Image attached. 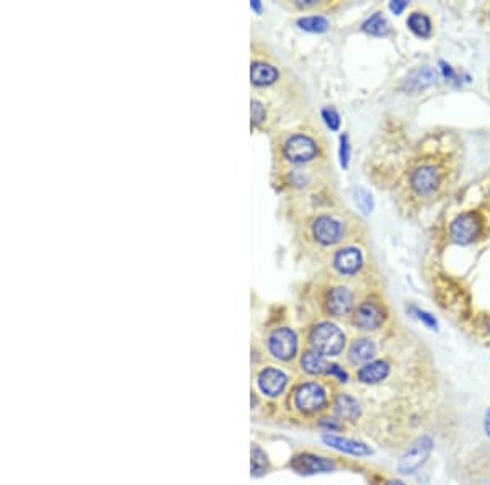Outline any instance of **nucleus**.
Here are the masks:
<instances>
[{
    "label": "nucleus",
    "mask_w": 490,
    "mask_h": 485,
    "mask_svg": "<svg viewBox=\"0 0 490 485\" xmlns=\"http://www.w3.org/2000/svg\"><path fill=\"white\" fill-rule=\"evenodd\" d=\"M311 343L317 353L326 356H337L345 346V335L340 328L330 322H322L312 328Z\"/></svg>",
    "instance_id": "obj_1"
},
{
    "label": "nucleus",
    "mask_w": 490,
    "mask_h": 485,
    "mask_svg": "<svg viewBox=\"0 0 490 485\" xmlns=\"http://www.w3.org/2000/svg\"><path fill=\"white\" fill-rule=\"evenodd\" d=\"M327 404L326 389L317 382L302 384L294 394V405L302 414H316Z\"/></svg>",
    "instance_id": "obj_2"
},
{
    "label": "nucleus",
    "mask_w": 490,
    "mask_h": 485,
    "mask_svg": "<svg viewBox=\"0 0 490 485\" xmlns=\"http://www.w3.org/2000/svg\"><path fill=\"white\" fill-rule=\"evenodd\" d=\"M431 449H433V440L430 436H421L416 440L399 461V472L414 474L415 470H419L428 459Z\"/></svg>",
    "instance_id": "obj_3"
},
{
    "label": "nucleus",
    "mask_w": 490,
    "mask_h": 485,
    "mask_svg": "<svg viewBox=\"0 0 490 485\" xmlns=\"http://www.w3.org/2000/svg\"><path fill=\"white\" fill-rule=\"evenodd\" d=\"M270 351L278 360L288 361L296 355L298 338L291 328H278L268 338Z\"/></svg>",
    "instance_id": "obj_4"
},
{
    "label": "nucleus",
    "mask_w": 490,
    "mask_h": 485,
    "mask_svg": "<svg viewBox=\"0 0 490 485\" xmlns=\"http://www.w3.org/2000/svg\"><path fill=\"white\" fill-rule=\"evenodd\" d=\"M480 232V219L474 213H464L458 216L451 224V239L456 244L465 245L477 239Z\"/></svg>",
    "instance_id": "obj_5"
},
{
    "label": "nucleus",
    "mask_w": 490,
    "mask_h": 485,
    "mask_svg": "<svg viewBox=\"0 0 490 485\" xmlns=\"http://www.w3.org/2000/svg\"><path fill=\"white\" fill-rule=\"evenodd\" d=\"M289 468H291L294 472L301 475H314V474L330 472V470L335 469V464H333L330 459L321 458V456L304 453V454L294 456L291 463H289Z\"/></svg>",
    "instance_id": "obj_6"
},
{
    "label": "nucleus",
    "mask_w": 490,
    "mask_h": 485,
    "mask_svg": "<svg viewBox=\"0 0 490 485\" xmlns=\"http://www.w3.org/2000/svg\"><path fill=\"white\" fill-rule=\"evenodd\" d=\"M316 142L311 137L298 134L289 137L284 144V155L291 162H307L316 155Z\"/></svg>",
    "instance_id": "obj_7"
},
{
    "label": "nucleus",
    "mask_w": 490,
    "mask_h": 485,
    "mask_svg": "<svg viewBox=\"0 0 490 485\" xmlns=\"http://www.w3.org/2000/svg\"><path fill=\"white\" fill-rule=\"evenodd\" d=\"M353 322L361 330H377L384 323V311L374 302H363L356 309Z\"/></svg>",
    "instance_id": "obj_8"
},
{
    "label": "nucleus",
    "mask_w": 490,
    "mask_h": 485,
    "mask_svg": "<svg viewBox=\"0 0 490 485\" xmlns=\"http://www.w3.org/2000/svg\"><path fill=\"white\" fill-rule=\"evenodd\" d=\"M314 237L323 245H332L340 240L342 237V225L335 219L328 218V216H321L312 227Z\"/></svg>",
    "instance_id": "obj_9"
},
{
    "label": "nucleus",
    "mask_w": 490,
    "mask_h": 485,
    "mask_svg": "<svg viewBox=\"0 0 490 485\" xmlns=\"http://www.w3.org/2000/svg\"><path fill=\"white\" fill-rule=\"evenodd\" d=\"M288 384V377L284 372L273 370V367H267L260 372L258 376V386L262 389L263 394L270 397H276L284 391V387Z\"/></svg>",
    "instance_id": "obj_10"
},
{
    "label": "nucleus",
    "mask_w": 490,
    "mask_h": 485,
    "mask_svg": "<svg viewBox=\"0 0 490 485\" xmlns=\"http://www.w3.org/2000/svg\"><path fill=\"white\" fill-rule=\"evenodd\" d=\"M322 441L327 446H330V448L342 451V453L346 454H353V456H368L371 454L370 446H366L365 443H361V441L356 440H350V438H343V436H337V435H323Z\"/></svg>",
    "instance_id": "obj_11"
},
{
    "label": "nucleus",
    "mask_w": 490,
    "mask_h": 485,
    "mask_svg": "<svg viewBox=\"0 0 490 485\" xmlns=\"http://www.w3.org/2000/svg\"><path fill=\"white\" fill-rule=\"evenodd\" d=\"M440 176L438 171H436L433 167L425 165L416 169L410 176V183L412 188H414L419 195H428L436 188L438 185Z\"/></svg>",
    "instance_id": "obj_12"
},
{
    "label": "nucleus",
    "mask_w": 490,
    "mask_h": 485,
    "mask_svg": "<svg viewBox=\"0 0 490 485\" xmlns=\"http://www.w3.org/2000/svg\"><path fill=\"white\" fill-rule=\"evenodd\" d=\"M353 304V296L346 288H333L327 299V311L335 317L348 314Z\"/></svg>",
    "instance_id": "obj_13"
},
{
    "label": "nucleus",
    "mask_w": 490,
    "mask_h": 485,
    "mask_svg": "<svg viewBox=\"0 0 490 485\" xmlns=\"http://www.w3.org/2000/svg\"><path fill=\"white\" fill-rule=\"evenodd\" d=\"M391 367L386 361H372L368 363L358 371V379L365 384H377V382L384 381L389 376Z\"/></svg>",
    "instance_id": "obj_14"
},
{
    "label": "nucleus",
    "mask_w": 490,
    "mask_h": 485,
    "mask_svg": "<svg viewBox=\"0 0 490 485\" xmlns=\"http://www.w3.org/2000/svg\"><path fill=\"white\" fill-rule=\"evenodd\" d=\"M335 267L340 273L351 274L361 267V253L358 248L348 247L335 255Z\"/></svg>",
    "instance_id": "obj_15"
},
{
    "label": "nucleus",
    "mask_w": 490,
    "mask_h": 485,
    "mask_svg": "<svg viewBox=\"0 0 490 485\" xmlns=\"http://www.w3.org/2000/svg\"><path fill=\"white\" fill-rule=\"evenodd\" d=\"M333 407H335L337 415L340 416V419H343V420L355 421L358 416H360V414H361L360 404H358L356 399H353L351 395H346V394L337 395L335 404H333Z\"/></svg>",
    "instance_id": "obj_16"
},
{
    "label": "nucleus",
    "mask_w": 490,
    "mask_h": 485,
    "mask_svg": "<svg viewBox=\"0 0 490 485\" xmlns=\"http://www.w3.org/2000/svg\"><path fill=\"white\" fill-rule=\"evenodd\" d=\"M376 355V346L371 340H366V338H361V340H356L350 348V361L353 365H363V363H368L371 358H374Z\"/></svg>",
    "instance_id": "obj_17"
},
{
    "label": "nucleus",
    "mask_w": 490,
    "mask_h": 485,
    "mask_svg": "<svg viewBox=\"0 0 490 485\" xmlns=\"http://www.w3.org/2000/svg\"><path fill=\"white\" fill-rule=\"evenodd\" d=\"M250 76H252V82L255 85H270L278 78V72L270 64L255 62L252 71H250Z\"/></svg>",
    "instance_id": "obj_18"
},
{
    "label": "nucleus",
    "mask_w": 490,
    "mask_h": 485,
    "mask_svg": "<svg viewBox=\"0 0 490 485\" xmlns=\"http://www.w3.org/2000/svg\"><path fill=\"white\" fill-rule=\"evenodd\" d=\"M435 80H436V73L431 71V69L425 67V69H420V71H415L409 78H407L405 88L407 90L416 92L420 90V88L428 87L430 83H433Z\"/></svg>",
    "instance_id": "obj_19"
},
{
    "label": "nucleus",
    "mask_w": 490,
    "mask_h": 485,
    "mask_svg": "<svg viewBox=\"0 0 490 485\" xmlns=\"http://www.w3.org/2000/svg\"><path fill=\"white\" fill-rule=\"evenodd\" d=\"M302 370L309 372V374H322V372H327L328 365L323 360V355L317 351H307L304 353L302 360H301Z\"/></svg>",
    "instance_id": "obj_20"
},
{
    "label": "nucleus",
    "mask_w": 490,
    "mask_h": 485,
    "mask_svg": "<svg viewBox=\"0 0 490 485\" xmlns=\"http://www.w3.org/2000/svg\"><path fill=\"white\" fill-rule=\"evenodd\" d=\"M407 24H409V28L414 31L416 36L420 38H426L431 31V23L430 18L425 17V15L421 13H412L409 20H407Z\"/></svg>",
    "instance_id": "obj_21"
},
{
    "label": "nucleus",
    "mask_w": 490,
    "mask_h": 485,
    "mask_svg": "<svg viewBox=\"0 0 490 485\" xmlns=\"http://www.w3.org/2000/svg\"><path fill=\"white\" fill-rule=\"evenodd\" d=\"M387 28H389V24H387L386 18L382 17L381 13H374L370 20H366L365 24H363V29H365L366 33L374 34V36H382V34H386Z\"/></svg>",
    "instance_id": "obj_22"
},
{
    "label": "nucleus",
    "mask_w": 490,
    "mask_h": 485,
    "mask_svg": "<svg viewBox=\"0 0 490 485\" xmlns=\"http://www.w3.org/2000/svg\"><path fill=\"white\" fill-rule=\"evenodd\" d=\"M267 469H268L267 456H265L263 451L260 449L257 444H253V448H252V474L255 475V477H258V475L267 472Z\"/></svg>",
    "instance_id": "obj_23"
},
{
    "label": "nucleus",
    "mask_w": 490,
    "mask_h": 485,
    "mask_svg": "<svg viewBox=\"0 0 490 485\" xmlns=\"http://www.w3.org/2000/svg\"><path fill=\"white\" fill-rule=\"evenodd\" d=\"M299 27H301L302 29H306V31H311V33H323L326 29L328 28V23H327V20L326 18H322V17H306V18H301L298 22Z\"/></svg>",
    "instance_id": "obj_24"
},
{
    "label": "nucleus",
    "mask_w": 490,
    "mask_h": 485,
    "mask_svg": "<svg viewBox=\"0 0 490 485\" xmlns=\"http://www.w3.org/2000/svg\"><path fill=\"white\" fill-rule=\"evenodd\" d=\"M355 203L358 204V208H360L365 214L371 213L372 199H371V195L368 193L366 190H363V188L355 190Z\"/></svg>",
    "instance_id": "obj_25"
},
{
    "label": "nucleus",
    "mask_w": 490,
    "mask_h": 485,
    "mask_svg": "<svg viewBox=\"0 0 490 485\" xmlns=\"http://www.w3.org/2000/svg\"><path fill=\"white\" fill-rule=\"evenodd\" d=\"M322 116H323V120H326L327 126L330 127V129H333V131L338 129V126H340V116L337 115V111L328 110V108H327V110L322 111Z\"/></svg>",
    "instance_id": "obj_26"
},
{
    "label": "nucleus",
    "mask_w": 490,
    "mask_h": 485,
    "mask_svg": "<svg viewBox=\"0 0 490 485\" xmlns=\"http://www.w3.org/2000/svg\"><path fill=\"white\" fill-rule=\"evenodd\" d=\"M340 162L342 167H348V160H350V146H348V137L342 136L340 137Z\"/></svg>",
    "instance_id": "obj_27"
},
{
    "label": "nucleus",
    "mask_w": 490,
    "mask_h": 485,
    "mask_svg": "<svg viewBox=\"0 0 490 485\" xmlns=\"http://www.w3.org/2000/svg\"><path fill=\"white\" fill-rule=\"evenodd\" d=\"M265 120V110L263 106L260 105L258 101H252V121L253 125H258V122H262Z\"/></svg>",
    "instance_id": "obj_28"
},
{
    "label": "nucleus",
    "mask_w": 490,
    "mask_h": 485,
    "mask_svg": "<svg viewBox=\"0 0 490 485\" xmlns=\"http://www.w3.org/2000/svg\"><path fill=\"white\" fill-rule=\"evenodd\" d=\"M327 374L337 376V377H338V381H342V382H346V381H348V374H346V372L343 371L342 367H338L337 365H328Z\"/></svg>",
    "instance_id": "obj_29"
},
{
    "label": "nucleus",
    "mask_w": 490,
    "mask_h": 485,
    "mask_svg": "<svg viewBox=\"0 0 490 485\" xmlns=\"http://www.w3.org/2000/svg\"><path fill=\"white\" fill-rule=\"evenodd\" d=\"M416 316H419L420 321H424L426 325L431 327V328H436V321H435V317H431L430 314H426L424 311H416Z\"/></svg>",
    "instance_id": "obj_30"
},
{
    "label": "nucleus",
    "mask_w": 490,
    "mask_h": 485,
    "mask_svg": "<svg viewBox=\"0 0 490 485\" xmlns=\"http://www.w3.org/2000/svg\"><path fill=\"white\" fill-rule=\"evenodd\" d=\"M321 426H323V428H327V430H330V433H332L333 430H340V425H338L335 420H330V419H322Z\"/></svg>",
    "instance_id": "obj_31"
},
{
    "label": "nucleus",
    "mask_w": 490,
    "mask_h": 485,
    "mask_svg": "<svg viewBox=\"0 0 490 485\" xmlns=\"http://www.w3.org/2000/svg\"><path fill=\"white\" fill-rule=\"evenodd\" d=\"M405 7H407V2H404V0H399V2H391V5H389V8L396 15H399Z\"/></svg>",
    "instance_id": "obj_32"
},
{
    "label": "nucleus",
    "mask_w": 490,
    "mask_h": 485,
    "mask_svg": "<svg viewBox=\"0 0 490 485\" xmlns=\"http://www.w3.org/2000/svg\"><path fill=\"white\" fill-rule=\"evenodd\" d=\"M484 430L487 436H490V409L487 410V414L484 416Z\"/></svg>",
    "instance_id": "obj_33"
},
{
    "label": "nucleus",
    "mask_w": 490,
    "mask_h": 485,
    "mask_svg": "<svg viewBox=\"0 0 490 485\" xmlns=\"http://www.w3.org/2000/svg\"><path fill=\"white\" fill-rule=\"evenodd\" d=\"M387 485H405V484L400 482V480H391V482H387Z\"/></svg>",
    "instance_id": "obj_34"
},
{
    "label": "nucleus",
    "mask_w": 490,
    "mask_h": 485,
    "mask_svg": "<svg viewBox=\"0 0 490 485\" xmlns=\"http://www.w3.org/2000/svg\"><path fill=\"white\" fill-rule=\"evenodd\" d=\"M252 7H253L255 10H260V3L257 2V0H255V2H252Z\"/></svg>",
    "instance_id": "obj_35"
}]
</instances>
